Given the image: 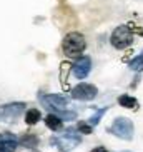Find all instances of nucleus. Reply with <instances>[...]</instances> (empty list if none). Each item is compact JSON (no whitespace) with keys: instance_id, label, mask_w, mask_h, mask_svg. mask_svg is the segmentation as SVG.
Here are the masks:
<instances>
[{"instance_id":"2eb2a0df","label":"nucleus","mask_w":143,"mask_h":152,"mask_svg":"<svg viewBox=\"0 0 143 152\" xmlns=\"http://www.w3.org/2000/svg\"><path fill=\"white\" fill-rule=\"evenodd\" d=\"M105 112H107V107L100 109V110L97 112V114H95V115H93V117H92V119H90V121H88V124H90V125H95V124H97V122H98L100 119H102V117H103V114H105Z\"/></svg>"},{"instance_id":"20e7f679","label":"nucleus","mask_w":143,"mask_h":152,"mask_svg":"<svg viewBox=\"0 0 143 152\" xmlns=\"http://www.w3.org/2000/svg\"><path fill=\"white\" fill-rule=\"evenodd\" d=\"M108 132L120 139H125V140H131L133 139V132H135V127H133V122L126 119V117H118L113 121V124L108 127Z\"/></svg>"},{"instance_id":"dca6fc26","label":"nucleus","mask_w":143,"mask_h":152,"mask_svg":"<svg viewBox=\"0 0 143 152\" xmlns=\"http://www.w3.org/2000/svg\"><path fill=\"white\" fill-rule=\"evenodd\" d=\"M82 134H90L92 132V127H88V124H80V129H78Z\"/></svg>"},{"instance_id":"f8f14e48","label":"nucleus","mask_w":143,"mask_h":152,"mask_svg":"<svg viewBox=\"0 0 143 152\" xmlns=\"http://www.w3.org/2000/svg\"><path fill=\"white\" fill-rule=\"evenodd\" d=\"M40 112L37 110V109H32V110H28L27 114H25V122H27L28 125H35L37 122L40 121Z\"/></svg>"},{"instance_id":"0eeeda50","label":"nucleus","mask_w":143,"mask_h":152,"mask_svg":"<svg viewBox=\"0 0 143 152\" xmlns=\"http://www.w3.org/2000/svg\"><path fill=\"white\" fill-rule=\"evenodd\" d=\"M97 87H93L92 84H78L77 87L72 89V97L77 100H92L97 97Z\"/></svg>"},{"instance_id":"a211bd4d","label":"nucleus","mask_w":143,"mask_h":152,"mask_svg":"<svg viewBox=\"0 0 143 152\" xmlns=\"http://www.w3.org/2000/svg\"><path fill=\"white\" fill-rule=\"evenodd\" d=\"M125 152H128V151H125Z\"/></svg>"},{"instance_id":"f3484780","label":"nucleus","mask_w":143,"mask_h":152,"mask_svg":"<svg viewBox=\"0 0 143 152\" xmlns=\"http://www.w3.org/2000/svg\"><path fill=\"white\" fill-rule=\"evenodd\" d=\"M92 152H108V151H107V149H105V147H95V149H93V151H92Z\"/></svg>"},{"instance_id":"f03ea898","label":"nucleus","mask_w":143,"mask_h":152,"mask_svg":"<svg viewBox=\"0 0 143 152\" xmlns=\"http://www.w3.org/2000/svg\"><path fill=\"white\" fill-rule=\"evenodd\" d=\"M87 49V40L80 32H70L62 42V50L67 57H80Z\"/></svg>"},{"instance_id":"39448f33","label":"nucleus","mask_w":143,"mask_h":152,"mask_svg":"<svg viewBox=\"0 0 143 152\" xmlns=\"http://www.w3.org/2000/svg\"><path fill=\"white\" fill-rule=\"evenodd\" d=\"M110 42L115 49H126L131 45L133 42V32L130 30L128 25H118V27L113 30L112 37H110Z\"/></svg>"},{"instance_id":"6e6552de","label":"nucleus","mask_w":143,"mask_h":152,"mask_svg":"<svg viewBox=\"0 0 143 152\" xmlns=\"http://www.w3.org/2000/svg\"><path fill=\"white\" fill-rule=\"evenodd\" d=\"M20 139L12 132H0V152H15Z\"/></svg>"},{"instance_id":"ddd939ff","label":"nucleus","mask_w":143,"mask_h":152,"mask_svg":"<svg viewBox=\"0 0 143 152\" xmlns=\"http://www.w3.org/2000/svg\"><path fill=\"white\" fill-rule=\"evenodd\" d=\"M130 69L135 70V72H143V52L130 62Z\"/></svg>"},{"instance_id":"9b49d317","label":"nucleus","mask_w":143,"mask_h":152,"mask_svg":"<svg viewBox=\"0 0 143 152\" xmlns=\"http://www.w3.org/2000/svg\"><path fill=\"white\" fill-rule=\"evenodd\" d=\"M118 104L121 107H128V109H135L138 105V100L135 97H130V95H120L118 97Z\"/></svg>"},{"instance_id":"4468645a","label":"nucleus","mask_w":143,"mask_h":152,"mask_svg":"<svg viewBox=\"0 0 143 152\" xmlns=\"http://www.w3.org/2000/svg\"><path fill=\"white\" fill-rule=\"evenodd\" d=\"M20 144L27 145V147H35L37 144H38V140H37L35 135H23V137L20 139Z\"/></svg>"},{"instance_id":"9d476101","label":"nucleus","mask_w":143,"mask_h":152,"mask_svg":"<svg viewBox=\"0 0 143 152\" xmlns=\"http://www.w3.org/2000/svg\"><path fill=\"white\" fill-rule=\"evenodd\" d=\"M62 119L58 115H55V114H48V115L45 117V124H47V127L52 130H60L62 129Z\"/></svg>"},{"instance_id":"1a4fd4ad","label":"nucleus","mask_w":143,"mask_h":152,"mask_svg":"<svg viewBox=\"0 0 143 152\" xmlns=\"http://www.w3.org/2000/svg\"><path fill=\"white\" fill-rule=\"evenodd\" d=\"M90 69H92V60H90V57H80L73 64V75L77 79H85L90 74Z\"/></svg>"},{"instance_id":"423d86ee","label":"nucleus","mask_w":143,"mask_h":152,"mask_svg":"<svg viewBox=\"0 0 143 152\" xmlns=\"http://www.w3.org/2000/svg\"><path fill=\"white\" fill-rule=\"evenodd\" d=\"M23 109H25L23 102H10V104H5V105H0V122L14 121Z\"/></svg>"},{"instance_id":"f257e3e1","label":"nucleus","mask_w":143,"mask_h":152,"mask_svg":"<svg viewBox=\"0 0 143 152\" xmlns=\"http://www.w3.org/2000/svg\"><path fill=\"white\" fill-rule=\"evenodd\" d=\"M42 104L48 109L52 114L58 115L62 121H73L77 117V114L73 110H67V99L63 95H57V94H47L42 95Z\"/></svg>"},{"instance_id":"7ed1b4c3","label":"nucleus","mask_w":143,"mask_h":152,"mask_svg":"<svg viewBox=\"0 0 143 152\" xmlns=\"http://www.w3.org/2000/svg\"><path fill=\"white\" fill-rule=\"evenodd\" d=\"M50 140H52V145L57 147L60 152H70L80 144V135L73 130H65L62 134L53 135Z\"/></svg>"}]
</instances>
